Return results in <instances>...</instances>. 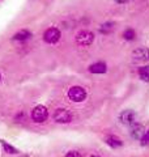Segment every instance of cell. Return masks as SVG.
<instances>
[{"label": "cell", "mask_w": 149, "mask_h": 157, "mask_svg": "<svg viewBox=\"0 0 149 157\" xmlns=\"http://www.w3.org/2000/svg\"><path fill=\"white\" fill-rule=\"evenodd\" d=\"M0 78H2V77H0Z\"/></svg>", "instance_id": "44dd1931"}, {"label": "cell", "mask_w": 149, "mask_h": 157, "mask_svg": "<svg viewBox=\"0 0 149 157\" xmlns=\"http://www.w3.org/2000/svg\"><path fill=\"white\" fill-rule=\"evenodd\" d=\"M139 77H140L143 81L149 82V66H144V67L139 68Z\"/></svg>", "instance_id": "7c38bea8"}, {"label": "cell", "mask_w": 149, "mask_h": 157, "mask_svg": "<svg viewBox=\"0 0 149 157\" xmlns=\"http://www.w3.org/2000/svg\"><path fill=\"white\" fill-rule=\"evenodd\" d=\"M21 157H29V156H21Z\"/></svg>", "instance_id": "ffe728a7"}, {"label": "cell", "mask_w": 149, "mask_h": 157, "mask_svg": "<svg viewBox=\"0 0 149 157\" xmlns=\"http://www.w3.org/2000/svg\"><path fill=\"white\" fill-rule=\"evenodd\" d=\"M105 141H106V144L109 147H111V148H115V149L123 147V140L120 139V137L115 136V135H109L106 139H105Z\"/></svg>", "instance_id": "9c48e42d"}, {"label": "cell", "mask_w": 149, "mask_h": 157, "mask_svg": "<svg viewBox=\"0 0 149 157\" xmlns=\"http://www.w3.org/2000/svg\"><path fill=\"white\" fill-rule=\"evenodd\" d=\"M88 70L90 73H105L107 71V66L103 62H97L93 63L92 66H89Z\"/></svg>", "instance_id": "8fae6325"}, {"label": "cell", "mask_w": 149, "mask_h": 157, "mask_svg": "<svg viewBox=\"0 0 149 157\" xmlns=\"http://www.w3.org/2000/svg\"><path fill=\"white\" fill-rule=\"evenodd\" d=\"M54 121L56 123H60V124H67V123H71L72 122V113L67 110V109H56L55 113H54Z\"/></svg>", "instance_id": "3957f363"}, {"label": "cell", "mask_w": 149, "mask_h": 157, "mask_svg": "<svg viewBox=\"0 0 149 157\" xmlns=\"http://www.w3.org/2000/svg\"><path fill=\"white\" fill-rule=\"evenodd\" d=\"M62 37V33L58 28H48L47 30H44L43 33V41L50 45H54Z\"/></svg>", "instance_id": "5b68a950"}, {"label": "cell", "mask_w": 149, "mask_h": 157, "mask_svg": "<svg viewBox=\"0 0 149 157\" xmlns=\"http://www.w3.org/2000/svg\"><path fill=\"white\" fill-rule=\"evenodd\" d=\"M117 3H119V4H124V3H127L128 0H115Z\"/></svg>", "instance_id": "ac0fdd59"}, {"label": "cell", "mask_w": 149, "mask_h": 157, "mask_svg": "<svg viewBox=\"0 0 149 157\" xmlns=\"http://www.w3.org/2000/svg\"><path fill=\"white\" fill-rule=\"evenodd\" d=\"M30 117H32L33 122H36V123H43V122L48 118V110H47V107L43 106V105H37L32 110Z\"/></svg>", "instance_id": "7a4b0ae2"}, {"label": "cell", "mask_w": 149, "mask_h": 157, "mask_svg": "<svg viewBox=\"0 0 149 157\" xmlns=\"http://www.w3.org/2000/svg\"><path fill=\"white\" fill-rule=\"evenodd\" d=\"M89 157H101V156H97V155H92V156H89Z\"/></svg>", "instance_id": "d6986e66"}, {"label": "cell", "mask_w": 149, "mask_h": 157, "mask_svg": "<svg viewBox=\"0 0 149 157\" xmlns=\"http://www.w3.org/2000/svg\"><path fill=\"white\" fill-rule=\"evenodd\" d=\"M93 41H94V34L92 32L81 30V32H78L76 36V43L78 46H82V47L90 46Z\"/></svg>", "instance_id": "277c9868"}, {"label": "cell", "mask_w": 149, "mask_h": 157, "mask_svg": "<svg viewBox=\"0 0 149 157\" xmlns=\"http://www.w3.org/2000/svg\"><path fill=\"white\" fill-rule=\"evenodd\" d=\"M119 122L122 124H126V126H131L136 121V113L133 110H123L120 114H119Z\"/></svg>", "instance_id": "8992f818"}, {"label": "cell", "mask_w": 149, "mask_h": 157, "mask_svg": "<svg viewBox=\"0 0 149 157\" xmlns=\"http://www.w3.org/2000/svg\"><path fill=\"white\" fill-rule=\"evenodd\" d=\"M132 58H133V60H136V62L147 60V59H149V50L145 47H139L132 52Z\"/></svg>", "instance_id": "ba28073f"}, {"label": "cell", "mask_w": 149, "mask_h": 157, "mask_svg": "<svg viewBox=\"0 0 149 157\" xmlns=\"http://www.w3.org/2000/svg\"><path fill=\"white\" fill-rule=\"evenodd\" d=\"M64 157H82L80 152H77V151H71V152H68V153L64 156Z\"/></svg>", "instance_id": "e0dca14e"}, {"label": "cell", "mask_w": 149, "mask_h": 157, "mask_svg": "<svg viewBox=\"0 0 149 157\" xmlns=\"http://www.w3.org/2000/svg\"><path fill=\"white\" fill-rule=\"evenodd\" d=\"M140 143H141V145H144V147H148V145H149V130H147L145 132H144L143 137L140 139Z\"/></svg>", "instance_id": "2e32d148"}, {"label": "cell", "mask_w": 149, "mask_h": 157, "mask_svg": "<svg viewBox=\"0 0 149 157\" xmlns=\"http://www.w3.org/2000/svg\"><path fill=\"white\" fill-rule=\"evenodd\" d=\"M30 38H32V33L26 30V29H22V30L17 32L16 34H13V37H12L13 41H17V42H25Z\"/></svg>", "instance_id": "30bf717a"}, {"label": "cell", "mask_w": 149, "mask_h": 157, "mask_svg": "<svg viewBox=\"0 0 149 157\" xmlns=\"http://www.w3.org/2000/svg\"><path fill=\"white\" fill-rule=\"evenodd\" d=\"M130 128H131L130 130L131 136L133 137V139H136V140H140L143 137V135H144V132H145V130H144V126L140 124L139 122H135L133 124H131Z\"/></svg>", "instance_id": "52a82bcc"}, {"label": "cell", "mask_w": 149, "mask_h": 157, "mask_svg": "<svg viewBox=\"0 0 149 157\" xmlns=\"http://www.w3.org/2000/svg\"><path fill=\"white\" fill-rule=\"evenodd\" d=\"M68 98L72 102H84L86 100V90L78 85L71 86L68 89Z\"/></svg>", "instance_id": "6da1fadb"}, {"label": "cell", "mask_w": 149, "mask_h": 157, "mask_svg": "<svg viewBox=\"0 0 149 157\" xmlns=\"http://www.w3.org/2000/svg\"><path fill=\"white\" fill-rule=\"evenodd\" d=\"M114 29H115V26H114V22H105L103 25L99 26V33L102 34H110L114 32Z\"/></svg>", "instance_id": "4fadbf2b"}, {"label": "cell", "mask_w": 149, "mask_h": 157, "mask_svg": "<svg viewBox=\"0 0 149 157\" xmlns=\"http://www.w3.org/2000/svg\"><path fill=\"white\" fill-rule=\"evenodd\" d=\"M123 38L126 39V41H133V39L136 38V33H135V30H133V29H131V28L126 29V30L123 32Z\"/></svg>", "instance_id": "9a60e30c"}, {"label": "cell", "mask_w": 149, "mask_h": 157, "mask_svg": "<svg viewBox=\"0 0 149 157\" xmlns=\"http://www.w3.org/2000/svg\"><path fill=\"white\" fill-rule=\"evenodd\" d=\"M0 144H2L3 151L6 152V153H8V155H16V153H18V151L14 148L13 145H11L9 143H7V141H0Z\"/></svg>", "instance_id": "5bb4252c"}]
</instances>
